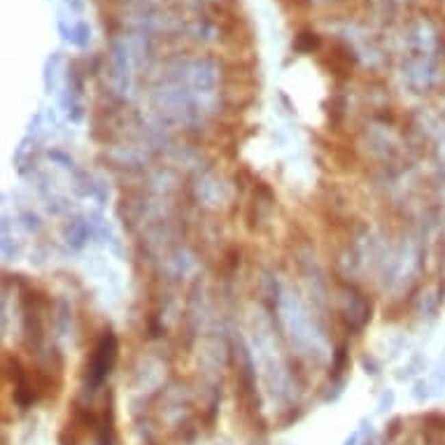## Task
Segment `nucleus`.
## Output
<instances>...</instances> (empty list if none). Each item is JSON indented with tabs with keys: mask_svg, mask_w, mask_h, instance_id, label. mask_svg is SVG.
I'll return each instance as SVG.
<instances>
[{
	"mask_svg": "<svg viewBox=\"0 0 445 445\" xmlns=\"http://www.w3.org/2000/svg\"><path fill=\"white\" fill-rule=\"evenodd\" d=\"M117 338H114V333H105L101 340H98L94 355H91L89 359V366H86V380H89V387H98L103 383V380L107 378L110 368L114 366V361H117Z\"/></svg>",
	"mask_w": 445,
	"mask_h": 445,
	"instance_id": "nucleus-1",
	"label": "nucleus"
},
{
	"mask_svg": "<svg viewBox=\"0 0 445 445\" xmlns=\"http://www.w3.org/2000/svg\"><path fill=\"white\" fill-rule=\"evenodd\" d=\"M294 44H296L298 51H313V49H317V44H320V38H317V33H313V31H303L296 36V42Z\"/></svg>",
	"mask_w": 445,
	"mask_h": 445,
	"instance_id": "nucleus-2",
	"label": "nucleus"
},
{
	"mask_svg": "<svg viewBox=\"0 0 445 445\" xmlns=\"http://www.w3.org/2000/svg\"><path fill=\"white\" fill-rule=\"evenodd\" d=\"M66 233H68V238L73 236V247H82L84 245V240H86V227L82 222H73L71 227L66 229Z\"/></svg>",
	"mask_w": 445,
	"mask_h": 445,
	"instance_id": "nucleus-3",
	"label": "nucleus"
}]
</instances>
